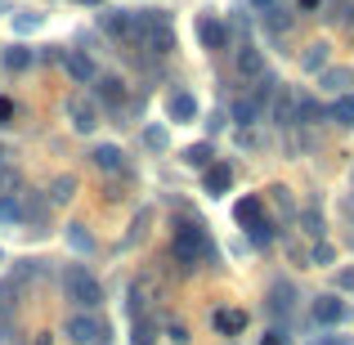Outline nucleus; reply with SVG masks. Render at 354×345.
<instances>
[{"label": "nucleus", "instance_id": "f257e3e1", "mask_svg": "<svg viewBox=\"0 0 354 345\" xmlns=\"http://www.w3.org/2000/svg\"><path fill=\"white\" fill-rule=\"evenodd\" d=\"M171 256L180 260L184 269L202 265V260H211V265H216V247H211L207 229H198V225H175V238H171Z\"/></svg>", "mask_w": 354, "mask_h": 345}, {"label": "nucleus", "instance_id": "f03ea898", "mask_svg": "<svg viewBox=\"0 0 354 345\" xmlns=\"http://www.w3.org/2000/svg\"><path fill=\"white\" fill-rule=\"evenodd\" d=\"M63 296H68L81 314H90L99 301H104V287H99V278L90 274L86 265H68V274H63Z\"/></svg>", "mask_w": 354, "mask_h": 345}, {"label": "nucleus", "instance_id": "7ed1b4c3", "mask_svg": "<svg viewBox=\"0 0 354 345\" xmlns=\"http://www.w3.org/2000/svg\"><path fill=\"white\" fill-rule=\"evenodd\" d=\"M99 337H108V323H99L95 314H72V319H68V341L95 345Z\"/></svg>", "mask_w": 354, "mask_h": 345}, {"label": "nucleus", "instance_id": "20e7f679", "mask_svg": "<svg viewBox=\"0 0 354 345\" xmlns=\"http://www.w3.org/2000/svg\"><path fill=\"white\" fill-rule=\"evenodd\" d=\"M59 63H63V72H68L77 86H90V81H99V72H95V63H90V54H81V50L59 54Z\"/></svg>", "mask_w": 354, "mask_h": 345}, {"label": "nucleus", "instance_id": "39448f33", "mask_svg": "<svg viewBox=\"0 0 354 345\" xmlns=\"http://www.w3.org/2000/svg\"><path fill=\"white\" fill-rule=\"evenodd\" d=\"M346 319H350V305L341 301V296H319V301H314V323L332 328V323H346Z\"/></svg>", "mask_w": 354, "mask_h": 345}, {"label": "nucleus", "instance_id": "423d86ee", "mask_svg": "<svg viewBox=\"0 0 354 345\" xmlns=\"http://www.w3.org/2000/svg\"><path fill=\"white\" fill-rule=\"evenodd\" d=\"M198 41L207 45V50H225V45H229V27L220 23L216 14H202L198 18Z\"/></svg>", "mask_w": 354, "mask_h": 345}, {"label": "nucleus", "instance_id": "0eeeda50", "mask_svg": "<svg viewBox=\"0 0 354 345\" xmlns=\"http://www.w3.org/2000/svg\"><path fill=\"white\" fill-rule=\"evenodd\" d=\"M166 113H171L175 126H184V121H193V117H198V99H193L189 90H175V95L166 99Z\"/></svg>", "mask_w": 354, "mask_h": 345}, {"label": "nucleus", "instance_id": "6e6552de", "mask_svg": "<svg viewBox=\"0 0 354 345\" xmlns=\"http://www.w3.org/2000/svg\"><path fill=\"white\" fill-rule=\"evenodd\" d=\"M139 45H148L153 54H171L175 50V27L162 23V27H148L144 36H139Z\"/></svg>", "mask_w": 354, "mask_h": 345}, {"label": "nucleus", "instance_id": "1a4fd4ad", "mask_svg": "<svg viewBox=\"0 0 354 345\" xmlns=\"http://www.w3.org/2000/svg\"><path fill=\"white\" fill-rule=\"evenodd\" d=\"M211 323H216L220 337H238V332H247V310H216Z\"/></svg>", "mask_w": 354, "mask_h": 345}, {"label": "nucleus", "instance_id": "9d476101", "mask_svg": "<svg viewBox=\"0 0 354 345\" xmlns=\"http://www.w3.org/2000/svg\"><path fill=\"white\" fill-rule=\"evenodd\" d=\"M90 162H95L104 175H121V171H126V162H121V148H117V144H99L95 153H90Z\"/></svg>", "mask_w": 354, "mask_h": 345}, {"label": "nucleus", "instance_id": "9b49d317", "mask_svg": "<svg viewBox=\"0 0 354 345\" xmlns=\"http://www.w3.org/2000/svg\"><path fill=\"white\" fill-rule=\"evenodd\" d=\"M229 189H234V171H229L225 162L207 166V193L211 198H220V193H229Z\"/></svg>", "mask_w": 354, "mask_h": 345}, {"label": "nucleus", "instance_id": "f8f14e48", "mask_svg": "<svg viewBox=\"0 0 354 345\" xmlns=\"http://www.w3.org/2000/svg\"><path fill=\"white\" fill-rule=\"evenodd\" d=\"M68 113H72V126H77L81 135H90V130L99 126V113L86 104V99H72V104H68Z\"/></svg>", "mask_w": 354, "mask_h": 345}, {"label": "nucleus", "instance_id": "ddd939ff", "mask_svg": "<svg viewBox=\"0 0 354 345\" xmlns=\"http://www.w3.org/2000/svg\"><path fill=\"white\" fill-rule=\"evenodd\" d=\"M180 162L184 166H216V148H211V139H207V144H189L180 153Z\"/></svg>", "mask_w": 354, "mask_h": 345}, {"label": "nucleus", "instance_id": "4468645a", "mask_svg": "<svg viewBox=\"0 0 354 345\" xmlns=\"http://www.w3.org/2000/svg\"><path fill=\"white\" fill-rule=\"evenodd\" d=\"M99 27L113 36H130V14H121V9H104L99 14Z\"/></svg>", "mask_w": 354, "mask_h": 345}, {"label": "nucleus", "instance_id": "2eb2a0df", "mask_svg": "<svg viewBox=\"0 0 354 345\" xmlns=\"http://www.w3.org/2000/svg\"><path fill=\"white\" fill-rule=\"evenodd\" d=\"M32 63H36V54L27 50V45H9V50H5V68L9 72H27Z\"/></svg>", "mask_w": 354, "mask_h": 345}, {"label": "nucleus", "instance_id": "dca6fc26", "mask_svg": "<svg viewBox=\"0 0 354 345\" xmlns=\"http://www.w3.org/2000/svg\"><path fill=\"white\" fill-rule=\"evenodd\" d=\"M238 72H242V77H265V59H260V50L247 45V50L238 54Z\"/></svg>", "mask_w": 354, "mask_h": 345}, {"label": "nucleus", "instance_id": "f3484780", "mask_svg": "<svg viewBox=\"0 0 354 345\" xmlns=\"http://www.w3.org/2000/svg\"><path fill=\"white\" fill-rule=\"evenodd\" d=\"M234 216H238V225H256V220H265V207H260V198H242L234 207Z\"/></svg>", "mask_w": 354, "mask_h": 345}, {"label": "nucleus", "instance_id": "a211bd4d", "mask_svg": "<svg viewBox=\"0 0 354 345\" xmlns=\"http://www.w3.org/2000/svg\"><path fill=\"white\" fill-rule=\"evenodd\" d=\"M72 198H77V180H72V175H59V180L50 184V202L63 207V202H72Z\"/></svg>", "mask_w": 354, "mask_h": 345}, {"label": "nucleus", "instance_id": "6ab92c4d", "mask_svg": "<svg viewBox=\"0 0 354 345\" xmlns=\"http://www.w3.org/2000/svg\"><path fill=\"white\" fill-rule=\"evenodd\" d=\"M332 121L346 126V130H354V95H341L337 104H332Z\"/></svg>", "mask_w": 354, "mask_h": 345}, {"label": "nucleus", "instance_id": "aec40b11", "mask_svg": "<svg viewBox=\"0 0 354 345\" xmlns=\"http://www.w3.org/2000/svg\"><path fill=\"white\" fill-rule=\"evenodd\" d=\"M301 68L305 72H323V68H328V45H310V50H305V59H301Z\"/></svg>", "mask_w": 354, "mask_h": 345}, {"label": "nucleus", "instance_id": "412c9836", "mask_svg": "<svg viewBox=\"0 0 354 345\" xmlns=\"http://www.w3.org/2000/svg\"><path fill=\"white\" fill-rule=\"evenodd\" d=\"M256 113H260V99H238V104H234V121H238V126H251Z\"/></svg>", "mask_w": 354, "mask_h": 345}, {"label": "nucleus", "instance_id": "4be33fe9", "mask_svg": "<svg viewBox=\"0 0 354 345\" xmlns=\"http://www.w3.org/2000/svg\"><path fill=\"white\" fill-rule=\"evenodd\" d=\"M350 81H354L350 68H328V72H323V86H328V90H346Z\"/></svg>", "mask_w": 354, "mask_h": 345}, {"label": "nucleus", "instance_id": "5701e85b", "mask_svg": "<svg viewBox=\"0 0 354 345\" xmlns=\"http://www.w3.org/2000/svg\"><path fill=\"white\" fill-rule=\"evenodd\" d=\"M68 242H72V247H77V251H86V256H90V251H95V238H90V233H86V225H68Z\"/></svg>", "mask_w": 354, "mask_h": 345}, {"label": "nucleus", "instance_id": "b1692460", "mask_svg": "<svg viewBox=\"0 0 354 345\" xmlns=\"http://www.w3.org/2000/svg\"><path fill=\"white\" fill-rule=\"evenodd\" d=\"M18 184L23 180H18L14 166H0V198H18Z\"/></svg>", "mask_w": 354, "mask_h": 345}, {"label": "nucleus", "instance_id": "393cba45", "mask_svg": "<svg viewBox=\"0 0 354 345\" xmlns=\"http://www.w3.org/2000/svg\"><path fill=\"white\" fill-rule=\"evenodd\" d=\"M99 95H104L108 104H121V99H126V86H121L117 77H104V81H99Z\"/></svg>", "mask_w": 354, "mask_h": 345}, {"label": "nucleus", "instance_id": "a878e982", "mask_svg": "<svg viewBox=\"0 0 354 345\" xmlns=\"http://www.w3.org/2000/svg\"><path fill=\"white\" fill-rule=\"evenodd\" d=\"M301 229L310 233V238H319V242H323V233H328V229H323V216H319V211H305V216H301Z\"/></svg>", "mask_w": 354, "mask_h": 345}, {"label": "nucleus", "instance_id": "bb28decb", "mask_svg": "<svg viewBox=\"0 0 354 345\" xmlns=\"http://www.w3.org/2000/svg\"><path fill=\"white\" fill-rule=\"evenodd\" d=\"M251 229V242H256V247H265L269 238H274V225H269V220H256V225H247Z\"/></svg>", "mask_w": 354, "mask_h": 345}, {"label": "nucleus", "instance_id": "cd10ccee", "mask_svg": "<svg viewBox=\"0 0 354 345\" xmlns=\"http://www.w3.org/2000/svg\"><path fill=\"white\" fill-rule=\"evenodd\" d=\"M144 144L162 153V148H166V130H162V126H148V130H144Z\"/></svg>", "mask_w": 354, "mask_h": 345}, {"label": "nucleus", "instance_id": "c85d7f7f", "mask_svg": "<svg viewBox=\"0 0 354 345\" xmlns=\"http://www.w3.org/2000/svg\"><path fill=\"white\" fill-rule=\"evenodd\" d=\"M274 121H278V126H287V121H292V99H278V104H274Z\"/></svg>", "mask_w": 354, "mask_h": 345}, {"label": "nucleus", "instance_id": "c756f323", "mask_svg": "<svg viewBox=\"0 0 354 345\" xmlns=\"http://www.w3.org/2000/svg\"><path fill=\"white\" fill-rule=\"evenodd\" d=\"M130 341H135V345H148V341H153V323L139 319V323H135V337H130Z\"/></svg>", "mask_w": 354, "mask_h": 345}, {"label": "nucleus", "instance_id": "7c9ffc66", "mask_svg": "<svg viewBox=\"0 0 354 345\" xmlns=\"http://www.w3.org/2000/svg\"><path fill=\"white\" fill-rule=\"evenodd\" d=\"M332 260H337V251L328 242H314V265H332Z\"/></svg>", "mask_w": 354, "mask_h": 345}, {"label": "nucleus", "instance_id": "2f4dec72", "mask_svg": "<svg viewBox=\"0 0 354 345\" xmlns=\"http://www.w3.org/2000/svg\"><path fill=\"white\" fill-rule=\"evenodd\" d=\"M14 27H18V32H36V27H41V14H18Z\"/></svg>", "mask_w": 354, "mask_h": 345}, {"label": "nucleus", "instance_id": "473e14b6", "mask_svg": "<svg viewBox=\"0 0 354 345\" xmlns=\"http://www.w3.org/2000/svg\"><path fill=\"white\" fill-rule=\"evenodd\" d=\"M319 117H323V108L314 99H301V121H319Z\"/></svg>", "mask_w": 354, "mask_h": 345}, {"label": "nucleus", "instance_id": "72a5a7b5", "mask_svg": "<svg viewBox=\"0 0 354 345\" xmlns=\"http://www.w3.org/2000/svg\"><path fill=\"white\" fill-rule=\"evenodd\" d=\"M166 337H171L175 345H189V328H184V323H171V328H166Z\"/></svg>", "mask_w": 354, "mask_h": 345}, {"label": "nucleus", "instance_id": "f704fd0d", "mask_svg": "<svg viewBox=\"0 0 354 345\" xmlns=\"http://www.w3.org/2000/svg\"><path fill=\"white\" fill-rule=\"evenodd\" d=\"M310 345H350V341H346V337H314Z\"/></svg>", "mask_w": 354, "mask_h": 345}, {"label": "nucleus", "instance_id": "c9c22d12", "mask_svg": "<svg viewBox=\"0 0 354 345\" xmlns=\"http://www.w3.org/2000/svg\"><path fill=\"white\" fill-rule=\"evenodd\" d=\"M319 5H323V0H296V9H301V14H314Z\"/></svg>", "mask_w": 354, "mask_h": 345}, {"label": "nucleus", "instance_id": "e433bc0d", "mask_svg": "<svg viewBox=\"0 0 354 345\" xmlns=\"http://www.w3.org/2000/svg\"><path fill=\"white\" fill-rule=\"evenodd\" d=\"M9 117H14V104H9V99H0V126H5Z\"/></svg>", "mask_w": 354, "mask_h": 345}, {"label": "nucleus", "instance_id": "4c0bfd02", "mask_svg": "<svg viewBox=\"0 0 354 345\" xmlns=\"http://www.w3.org/2000/svg\"><path fill=\"white\" fill-rule=\"evenodd\" d=\"M337 283H341V287H350V292H354V269H341V278H337Z\"/></svg>", "mask_w": 354, "mask_h": 345}, {"label": "nucleus", "instance_id": "58836bf2", "mask_svg": "<svg viewBox=\"0 0 354 345\" xmlns=\"http://www.w3.org/2000/svg\"><path fill=\"white\" fill-rule=\"evenodd\" d=\"M251 5H256V9H274V0H251Z\"/></svg>", "mask_w": 354, "mask_h": 345}, {"label": "nucleus", "instance_id": "ea45409f", "mask_svg": "<svg viewBox=\"0 0 354 345\" xmlns=\"http://www.w3.org/2000/svg\"><path fill=\"white\" fill-rule=\"evenodd\" d=\"M36 345H54V341H50V337H36Z\"/></svg>", "mask_w": 354, "mask_h": 345}, {"label": "nucleus", "instance_id": "a19ab883", "mask_svg": "<svg viewBox=\"0 0 354 345\" xmlns=\"http://www.w3.org/2000/svg\"><path fill=\"white\" fill-rule=\"evenodd\" d=\"M265 345H278V332H274V337H265Z\"/></svg>", "mask_w": 354, "mask_h": 345}, {"label": "nucleus", "instance_id": "79ce46f5", "mask_svg": "<svg viewBox=\"0 0 354 345\" xmlns=\"http://www.w3.org/2000/svg\"><path fill=\"white\" fill-rule=\"evenodd\" d=\"M0 166H5V144H0Z\"/></svg>", "mask_w": 354, "mask_h": 345}, {"label": "nucleus", "instance_id": "37998d69", "mask_svg": "<svg viewBox=\"0 0 354 345\" xmlns=\"http://www.w3.org/2000/svg\"><path fill=\"white\" fill-rule=\"evenodd\" d=\"M86 5H104V0H86Z\"/></svg>", "mask_w": 354, "mask_h": 345}, {"label": "nucleus", "instance_id": "c03bdc74", "mask_svg": "<svg viewBox=\"0 0 354 345\" xmlns=\"http://www.w3.org/2000/svg\"><path fill=\"white\" fill-rule=\"evenodd\" d=\"M0 265H5V251H0Z\"/></svg>", "mask_w": 354, "mask_h": 345}, {"label": "nucleus", "instance_id": "a18cd8bd", "mask_svg": "<svg viewBox=\"0 0 354 345\" xmlns=\"http://www.w3.org/2000/svg\"><path fill=\"white\" fill-rule=\"evenodd\" d=\"M350 207H354V198H350Z\"/></svg>", "mask_w": 354, "mask_h": 345}]
</instances>
